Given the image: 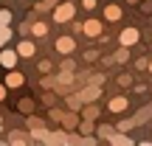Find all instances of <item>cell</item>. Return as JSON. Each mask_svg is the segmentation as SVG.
Here are the masks:
<instances>
[{
    "label": "cell",
    "mask_w": 152,
    "mask_h": 146,
    "mask_svg": "<svg viewBox=\"0 0 152 146\" xmlns=\"http://www.w3.org/2000/svg\"><path fill=\"white\" fill-rule=\"evenodd\" d=\"M76 17V6H73V0H68V3H59L54 9V23H71Z\"/></svg>",
    "instance_id": "obj_2"
},
{
    "label": "cell",
    "mask_w": 152,
    "mask_h": 146,
    "mask_svg": "<svg viewBox=\"0 0 152 146\" xmlns=\"http://www.w3.org/2000/svg\"><path fill=\"white\" fill-rule=\"evenodd\" d=\"M149 73H152V59H149Z\"/></svg>",
    "instance_id": "obj_27"
},
{
    "label": "cell",
    "mask_w": 152,
    "mask_h": 146,
    "mask_svg": "<svg viewBox=\"0 0 152 146\" xmlns=\"http://www.w3.org/2000/svg\"><path fill=\"white\" fill-rule=\"evenodd\" d=\"M45 31H48L45 23H31V34H34V37H45Z\"/></svg>",
    "instance_id": "obj_13"
},
{
    "label": "cell",
    "mask_w": 152,
    "mask_h": 146,
    "mask_svg": "<svg viewBox=\"0 0 152 146\" xmlns=\"http://www.w3.org/2000/svg\"><path fill=\"white\" fill-rule=\"evenodd\" d=\"M79 129L85 132V135H90V132H93V121H90V118H85V124H82Z\"/></svg>",
    "instance_id": "obj_20"
},
{
    "label": "cell",
    "mask_w": 152,
    "mask_h": 146,
    "mask_svg": "<svg viewBox=\"0 0 152 146\" xmlns=\"http://www.w3.org/2000/svg\"><path fill=\"white\" fill-rule=\"evenodd\" d=\"M113 126H99V135H102V138H107V141H110V138H113Z\"/></svg>",
    "instance_id": "obj_16"
},
{
    "label": "cell",
    "mask_w": 152,
    "mask_h": 146,
    "mask_svg": "<svg viewBox=\"0 0 152 146\" xmlns=\"http://www.w3.org/2000/svg\"><path fill=\"white\" fill-rule=\"evenodd\" d=\"M127 3H138V0H127Z\"/></svg>",
    "instance_id": "obj_28"
},
{
    "label": "cell",
    "mask_w": 152,
    "mask_h": 146,
    "mask_svg": "<svg viewBox=\"0 0 152 146\" xmlns=\"http://www.w3.org/2000/svg\"><path fill=\"white\" fill-rule=\"evenodd\" d=\"M62 124H65V129H68V132H73L76 126H79V118H76V110H73V113H65V115H62Z\"/></svg>",
    "instance_id": "obj_9"
},
{
    "label": "cell",
    "mask_w": 152,
    "mask_h": 146,
    "mask_svg": "<svg viewBox=\"0 0 152 146\" xmlns=\"http://www.w3.org/2000/svg\"><path fill=\"white\" fill-rule=\"evenodd\" d=\"M6 84H9V87H20V84H23V73L11 70L9 76H6Z\"/></svg>",
    "instance_id": "obj_12"
},
{
    "label": "cell",
    "mask_w": 152,
    "mask_h": 146,
    "mask_svg": "<svg viewBox=\"0 0 152 146\" xmlns=\"http://www.w3.org/2000/svg\"><path fill=\"white\" fill-rule=\"evenodd\" d=\"M96 113H99V110L93 107V104H87V107H85V118H90V121H93V118H96Z\"/></svg>",
    "instance_id": "obj_19"
},
{
    "label": "cell",
    "mask_w": 152,
    "mask_h": 146,
    "mask_svg": "<svg viewBox=\"0 0 152 146\" xmlns=\"http://www.w3.org/2000/svg\"><path fill=\"white\" fill-rule=\"evenodd\" d=\"M73 48H76L73 37H59L56 39V51H59V54H73Z\"/></svg>",
    "instance_id": "obj_6"
},
{
    "label": "cell",
    "mask_w": 152,
    "mask_h": 146,
    "mask_svg": "<svg viewBox=\"0 0 152 146\" xmlns=\"http://www.w3.org/2000/svg\"><path fill=\"white\" fill-rule=\"evenodd\" d=\"M85 34H87V37H93V39L102 37V23H99V20H87L85 23Z\"/></svg>",
    "instance_id": "obj_7"
},
{
    "label": "cell",
    "mask_w": 152,
    "mask_h": 146,
    "mask_svg": "<svg viewBox=\"0 0 152 146\" xmlns=\"http://www.w3.org/2000/svg\"><path fill=\"white\" fill-rule=\"evenodd\" d=\"M9 20H11V11L3 9V11H0V25H9Z\"/></svg>",
    "instance_id": "obj_17"
},
{
    "label": "cell",
    "mask_w": 152,
    "mask_h": 146,
    "mask_svg": "<svg viewBox=\"0 0 152 146\" xmlns=\"http://www.w3.org/2000/svg\"><path fill=\"white\" fill-rule=\"evenodd\" d=\"M39 70H42V73H51V70H54V65L45 59V62H39Z\"/></svg>",
    "instance_id": "obj_22"
},
{
    "label": "cell",
    "mask_w": 152,
    "mask_h": 146,
    "mask_svg": "<svg viewBox=\"0 0 152 146\" xmlns=\"http://www.w3.org/2000/svg\"><path fill=\"white\" fill-rule=\"evenodd\" d=\"M0 126H3V118H0Z\"/></svg>",
    "instance_id": "obj_29"
},
{
    "label": "cell",
    "mask_w": 152,
    "mask_h": 146,
    "mask_svg": "<svg viewBox=\"0 0 152 146\" xmlns=\"http://www.w3.org/2000/svg\"><path fill=\"white\" fill-rule=\"evenodd\" d=\"M17 56H20L17 51H9V48H3V51H0V65H3L6 70H11V68L17 65Z\"/></svg>",
    "instance_id": "obj_5"
},
{
    "label": "cell",
    "mask_w": 152,
    "mask_h": 146,
    "mask_svg": "<svg viewBox=\"0 0 152 146\" xmlns=\"http://www.w3.org/2000/svg\"><path fill=\"white\" fill-rule=\"evenodd\" d=\"M135 68H138V70H144V68H149V59H144V56H141V59L135 62Z\"/></svg>",
    "instance_id": "obj_24"
},
{
    "label": "cell",
    "mask_w": 152,
    "mask_h": 146,
    "mask_svg": "<svg viewBox=\"0 0 152 146\" xmlns=\"http://www.w3.org/2000/svg\"><path fill=\"white\" fill-rule=\"evenodd\" d=\"M82 6H85L87 11H93V9H96V0H82Z\"/></svg>",
    "instance_id": "obj_25"
},
{
    "label": "cell",
    "mask_w": 152,
    "mask_h": 146,
    "mask_svg": "<svg viewBox=\"0 0 152 146\" xmlns=\"http://www.w3.org/2000/svg\"><path fill=\"white\" fill-rule=\"evenodd\" d=\"M9 141H11V143H26L28 138L23 135V132H11V135H9Z\"/></svg>",
    "instance_id": "obj_15"
},
{
    "label": "cell",
    "mask_w": 152,
    "mask_h": 146,
    "mask_svg": "<svg viewBox=\"0 0 152 146\" xmlns=\"http://www.w3.org/2000/svg\"><path fill=\"white\" fill-rule=\"evenodd\" d=\"M110 141H113V143H130V138H127V135H115V132H113Z\"/></svg>",
    "instance_id": "obj_21"
},
{
    "label": "cell",
    "mask_w": 152,
    "mask_h": 146,
    "mask_svg": "<svg viewBox=\"0 0 152 146\" xmlns=\"http://www.w3.org/2000/svg\"><path fill=\"white\" fill-rule=\"evenodd\" d=\"M138 39H141V31H138V28H124V31H121V37H118V42L124 45V48H132Z\"/></svg>",
    "instance_id": "obj_4"
},
{
    "label": "cell",
    "mask_w": 152,
    "mask_h": 146,
    "mask_svg": "<svg viewBox=\"0 0 152 146\" xmlns=\"http://www.w3.org/2000/svg\"><path fill=\"white\" fill-rule=\"evenodd\" d=\"M20 110H23V113H31V101H28V98H23V101H20Z\"/></svg>",
    "instance_id": "obj_23"
},
{
    "label": "cell",
    "mask_w": 152,
    "mask_h": 146,
    "mask_svg": "<svg viewBox=\"0 0 152 146\" xmlns=\"http://www.w3.org/2000/svg\"><path fill=\"white\" fill-rule=\"evenodd\" d=\"M124 110H127V98H124V96L110 98V113H115V115H118V113H124Z\"/></svg>",
    "instance_id": "obj_8"
},
{
    "label": "cell",
    "mask_w": 152,
    "mask_h": 146,
    "mask_svg": "<svg viewBox=\"0 0 152 146\" xmlns=\"http://www.w3.org/2000/svg\"><path fill=\"white\" fill-rule=\"evenodd\" d=\"M102 96V87L93 81L90 87H85V90H79V93H73V96H68V107L71 110H79L82 104H90V101H96V98Z\"/></svg>",
    "instance_id": "obj_1"
},
{
    "label": "cell",
    "mask_w": 152,
    "mask_h": 146,
    "mask_svg": "<svg viewBox=\"0 0 152 146\" xmlns=\"http://www.w3.org/2000/svg\"><path fill=\"white\" fill-rule=\"evenodd\" d=\"M115 62H127V48L121 45V51H115V56H113Z\"/></svg>",
    "instance_id": "obj_18"
},
{
    "label": "cell",
    "mask_w": 152,
    "mask_h": 146,
    "mask_svg": "<svg viewBox=\"0 0 152 146\" xmlns=\"http://www.w3.org/2000/svg\"><path fill=\"white\" fill-rule=\"evenodd\" d=\"M104 17H107L110 23H118L121 20V9L118 6H107V9H104Z\"/></svg>",
    "instance_id": "obj_10"
},
{
    "label": "cell",
    "mask_w": 152,
    "mask_h": 146,
    "mask_svg": "<svg viewBox=\"0 0 152 146\" xmlns=\"http://www.w3.org/2000/svg\"><path fill=\"white\" fill-rule=\"evenodd\" d=\"M6 90H9V84H0V101L6 98Z\"/></svg>",
    "instance_id": "obj_26"
},
{
    "label": "cell",
    "mask_w": 152,
    "mask_h": 146,
    "mask_svg": "<svg viewBox=\"0 0 152 146\" xmlns=\"http://www.w3.org/2000/svg\"><path fill=\"white\" fill-rule=\"evenodd\" d=\"M9 39H11V28L9 25H0V48H3Z\"/></svg>",
    "instance_id": "obj_14"
},
{
    "label": "cell",
    "mask_w": 152,
    "mask_h": 146,
    "mask_svg": "<svg viewBox=\"0 0 152 146\" xmlns=\"http://www.w3.org/2000/svg\"><path fill=\"white\" fill-rule=\"evenodd\" d=\"M17 54H20V56H34V42H28V39L20 42V45H17Z\"/></svg>",
    "instance_id": "obj_11"
},
{
    "label": "cell",
    "mask_w": 152,
    "mask_h": 146,
    "mask_svg": "<svg viewBox=\"0 0 152 146\" xmlns=\"http://www.w3.org/2000/svg\"><path fill=\"white\" fill-rule=\"evenodd\" d=\"M28 129L34 132V138H37V141H48V135H51V132L42 126V121H39V118H34V115L28 118Z\"/></svg>",
    "instance_id": "obj_3"
}]
</instances>
